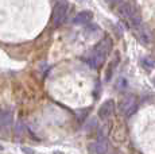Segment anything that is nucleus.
<instances>
[{
    "instance_id": "f257e3e1",
    "label": "nucleus",
    "mask_w": 155,
    "mask_h": 154,
    "mask_svg": "<svg viewBox=\"0 0 155 154\" xmlns=\"http://www.w3.org/2000/svg\"><path fill=\"white\" fill-rule=\"evenodd\" d=\"M112 50V39L109 37H105L100 41L93 49V53L89 57V62L93 68H100L104 64L107 55L109 54V52Z\"/></svg>"
},
{
    "instance_id": "f03ea898",
    "label": "nucleus",
    "mask_w": 155,
    "mask_h": 154,
    "mask_svg": "<svg viewBox=\"0 0 155 154\" xmlns=\"http://www.w3.org/2000/svg\"><path fill=\"white\" fill-rule=\"evenodd\" d=\"M119 15H120V18L130 27L138 28L139 26H142L140 14H139L138 8H136L132 3H130V2L121 3V4L119 5Z\"/></svg>"
},
{
    "instance_id": "7ed1b4c3",
    "label": "nucleus",
    "mask_w": 155,
    "mask_h": 154,
    "mask_svg": "<svg viewBox=\"0 0 155 154\" xmlns=\"http://www.w3.org/2000/svg\"><path fill=\"white\" fill-rule=\"evenodd\" d=\"M120 111L124 116H132L138 108V97L135 95H127L120 102Z\"/></svg>"
},
{
    "instance_id": "20e7f679",
    "label": "nucleus",
    "mask_w": 155,
    "mask_h": 154,
    "mask_svg": "<svg viewBox=\"0 0 155 154\" xmlns=\"http://www.w3.org/2000/svg\"><path fill=\"white\" fill-rule=\"evenodd\" d=\"M68 8H69V4H68L66 0H59L55 4L54 10H53V23H54L55 26H59L66 19Z\"/></svg>"
},
{
    "instance_id": "39448f33",
    "label": "nucleus",
    "mask_w": 155,
    "mask_h": 154,
    "mask_svg": "<svg viewBox=\"0 0 155 154\" xmlns=\"http://www.w3.org/2000/svg\"><path fill=\"white\" fill-rule=\"evenodd\" d=\"M113 111H115V102H113V100H107V102L100 107L99 115H100L101 119H108V118L113 114Z\"/></svg>"
},
{
    "instance_id": "423d86ee",
    "label": "nucleus",
    "mask_w": 155,
    "mask_h": 154,
    "mask_svg": "<svg viewBox=\"0 0 155 154\" xmlns=\"http://www.w3.org/2000/svg\"><path fill=\"white\" fill-rule=\"evenodd\" d=\"M135 30H136V35H138L139 41H140L143 45H150V43L153 42V35H151V32L146 27L139 26V27L135 28Z\"/></svg>"
},
{
    "instance_id": "0eeeda50",
    "label": "nucleus",
    "mask_w": 155,
    "mask_h": 154,
    "mask_svg": "<svg viewBox=\"0 0 155 154\" xmlns=\"http://www.w3.org/2000/svg\"><path fill=\"white\" fill-rule=\"evenodd\" d=\"M92 18H93V15H92L91 11H82L74 18V23L76 25H85V23L91 22Z\"/></svg>"
},
{
    "instance_id": "6e6552de",
    "label": "nucleus",
    "mask_w": 155,
    "mask_h": 154,
    "mask_svg": "<svg viewBox=\"0 0 155 154\" xmlns=\"http://www.w3.org/2000/svg\"><path fill=\"white\" fill-rule=\"evenodd\" d=\"M107 146L101 142H93L89 145V153L91 154H105Z\"/></svg>"
},
{
    "instance_id": "1a4fd4ad",
    "label": "nucleus",
    "mask_w": 155,
    "mask_h": 154,
    "mask_svg": "<svg viewBox=\"0 0 155 154\" xmlns=\"http://www.w3.org/2000/svg\"><path fill=\"white\" fill-rule=\"evenodd\" d=\"M140 65H142L143 69H146L147 72L155 69V61L153 60V58H150V57H143L140 60Z\"/></svg>"
},
{
    "instance_id": "9d476101",
    "label": "nucleus",
    "mask_w": 155,
    "mask_h": 154,
    "mask_svg": "<svg viewBox=\"0 0 155 154\" xmlns=\"http://www.w3.org/2000/svg\"><path fill=\"white\" fill-rule=\"evenodd\" d=\"M116 88H117V89H121V91L127 89V88H128V80L126 79V77H120V79L117 80Z\"/></svg>"
},
{
    "instance_id": "9b49d317",
    "label": "nucleus",
    "mask_w": 155,
    "mask_h": 154,
    "mask_svg": "<svg viewBox=\"0 0 155 154\" xmlns=\"http://www.w3.org/2000/svg\"><path fill=\"white\" fill-rule=\"evenodd\" d=\"M111 3H117V2H120V0H109Z\"/></svg>"
}]
</instances>
